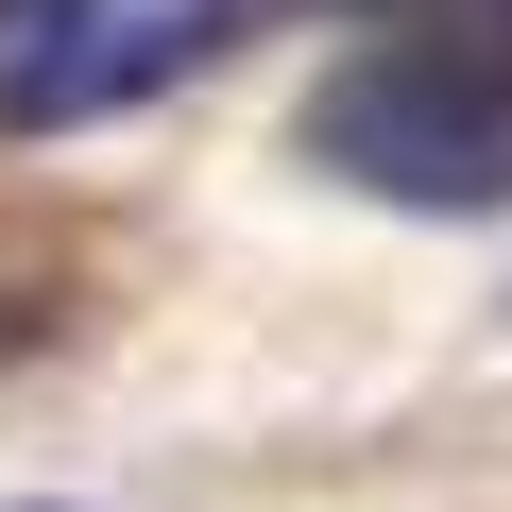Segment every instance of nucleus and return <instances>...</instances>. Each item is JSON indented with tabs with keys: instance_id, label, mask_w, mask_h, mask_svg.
I'll return each instance as SVG.
<instances>
[{
	"instance_id": "nucleus-2",
	"label": "nucleus",
	"mask_w": 512,
	"mask_h": 512,
	"mask_svg": "<svg viewBox=\"0 0 512 512\" xmlns=\"http://www.w3.org/2000/svg\"><path fill=\"white\" fill-rule=\"evenodd\" d=\"M239 0H0V137H86L205 86Z\"/></svg>"
},
{
	"instance_id": "nucleus-3",
	"label": "nucleus",
	"mask_w": 512,
	"mask_h": 512,
	"mask_svg": "<svg viewBox=\"0 0 512 512\" xmlns=\"http://www.w3.org/2000/svg\"><path fill=\"white\" fill-rule=\"evenodd\" d=\"M35 512H52V495H35Z\"/></svg>"
},
{
	"instance_id": "nucleus-1",
	"label": "nucleus",
	"mask_w": 512,
	"mask_h": 512,
	"mask_svg": "<svg viewBox=\"0 0 512 512\" xmlns=\"http://www.w3.org/2000/svg\"><path fill=\"white\" fill-rule=\"evenodd\" d=\"M291 137L359 205L495 222L512 205V0H393V18H359V52L308 86Z\"/></svg>"
}]
</instances>
